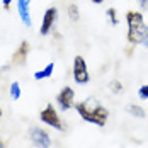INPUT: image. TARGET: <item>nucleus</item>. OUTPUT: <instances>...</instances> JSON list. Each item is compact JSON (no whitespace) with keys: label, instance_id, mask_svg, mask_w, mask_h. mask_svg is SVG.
<instances>
[{"label":"nucleus","instance_id":"obj_1","mask_svg":"<svg viewBox=\"0 0 148 148\" xmlns=\"http://www.w3.org/2000/svg\"><path fill=\"white\" fill-rule=\"evenodd\" d=\"M73 107L77 109V112L80 114V118L85 119L87 123L97 124L101 128L106 126L107 118H109V111L101 102H97L94 99H89V101H84V102H77Z\"/></svg>","mask_w":148,"mask_h":148},{"label":"nucleus","instance_id":"obj_2","mask_svg":"<svg viewBox=\"0 0 148 148\" xmlns=\"http://www.w3.org/2000/svg\"><path fill=\"white\" fill-rule=\"evenodd\" d=\"M126 22H128V43L136 46L141 41H145L147 26L143 21V14H140L136 10H128L126 12Z\"/></svg>","mask_w":148,"mask_h":148},{"label":"nucleus","instance_id":"obj_3","mask_svg":"<svg viewBox=\"0 0 148 148\" xmlns=\"http://www.w3.org/2000/svg\"><path fill=\"white\" fill-rule=\"evenodd\" d=\"M73 80L77 82V84H80V85L89 84V80H90L85 58L80 56V55H77V56L73 58Z\"/></svg>","mask_w":148,"mask_h":148},{"label":"nucleus","instance_id":"obj_4","mask_svg":"<svg viewBox=\"0 0 148 148\" xmlns=\"http://www.w3.org/2000/svg\"><path fill=\"white\" fill-rule=\"evenodd\" d=\"M39 119H41L43 123H46L48 126H53V128L58 130V131H63V130H65V126H63V123H61V119H60L56 109L53 107V104H48L45 109L39 112Z\"/></svg>","mask_w":148,"mask_h":148},{"label":"nucleus","instance_id":"obj_5","mask_svg":"<svg viewBox=\"0 0 148 148\" xmlns=\"http://www.w3.org/2000/svg\"><path fill=\"white\" fill-rule=\"evenodd\" d=\"M29 140L32 141V145L38 148H49L51 147V136L48 131H45L39 126H34L29 130Z\"/></svg>","mask_w":148,"mask_h":148},{"label":"nucleus","instance_id":"obj_6","mask_svg":"<svg viewBox=\"0 0 148 148\" xmlns=\"http://www.w3.org/2000/svg\"><path fill=\"white\" fill-rule=\"evenodd\" d=\"M56 102L58 106L63 109V111H68V109H72L75 106V90L72 87H63V89L58 92V95H56Z\"/></svg>","mask_w":148,"mask_h":148},{"label":"nucleus","instance_id":"obj_7","mask_svg":"<svg viewBox=\"0 0 148 148\" xmlns=\"http://www.w3.org/2000/svg\"><path fill=\"white\" fill-rule=\"evenodd\" d=\"M56 15H58V10H56V7H49V9H46L45 15H43V24H41V36H48L49 34V31L53 29V26H55V22H56Z\"/></svg>","mask_w":148,"mask_h":148},{"label":"nucleus","instance_id":"obj_8","mask_svg":"<svg viewBox=\"0 0 148 148\" xmlns=\"http://www.w3.org/2000/svg\"><path fill=\"white\" fill-rule=\"evenodd\" d=\"M29 49L31 46L27 41H22L19 48H17V51L14 53V56L10 60V63L12 65H26V61H27V55H29Z\"/></svg>","mask_w":148,"mask_h":148},{"label":"nucleus","instance_id":"obj_9","mask_svg":"<svg viewBox=\"0 0 148 148\" xmlns=\"http://www.w3.org/2000/svg\"><path fill=\"white\" fill-rule=\"evenodd\" d=\"M29 3H31V0H17V10H19L21 21L24 22V26H26V27H31V26H32Z\"/></svg>","mask_w":148,"mask_h":148},{"label":"nucleus","instance_id":"obj_10","mask_svg":"<svg viewBox=\"0 0 148 148\" xmlns=\"http://www.w3.org/2000/svg\"><path fill=\"white\" fill-rule=\"evenodd\" d=\"M53 70H55V63L51 61V63H48L43 70H39V72H36L34 73V78L36 80H45V78H49L51 75H53Z\"/></svg>","mask_w":148,"mask_h":148},{"label":"nucleus","instance_id":"obj_11","mask_svg":"<svg viewBox=\"0 0 148 148\" xmlns=\"http://www.w3.org/2000/svg\"><path fill=\"white\" fill-rule=\"evenodd\" d=\"M128 112L133 114L134 118H145V116H147L145 111H143V107H140V106H136V104H130V106H128Z\"/></svg>","mask_w":148,"mask_h":148},{"label":"nucleus","instance_id":"obj_12","mask_svg":"<svg viewBox=\"0 0 148 148\" xmlns=\"http://www.w3.org/2000/svg\"><path fill=\"white\" fill-rule=\"evenodd\" d=\"M66 12H68V17H70V19H72L73 22H77V21L80 19V12H78V7H77L75 3H70V5H68Z\"/></svg>","mask_w":148,"mask_h":148},{"label":"nucleus","instance_id":"obj_13","mask_svg":"<svg viewBox=\"0 0 148 148\" xmlns=\"http://www.w3.org/2000/svg\"><path fill=\"white\" fill-rule=\"evenodd\" d=\"M10 97L14 101H17L21 97V85H19V82H12V85H10Z\"/></svg>","mask_w":148,"mask_h":148},{"label":"nucleus","instance_id":"obj_14","mask_svg":"<svg viewBox=\"0 0 148 148\" xmlns=\"http://www.w3.org/2000/svg\"><path fill=\"white\" fill-rule=\"evenodd\" d=\"M107 17L111 19V24L112 26H118V17H116V9L114 7H111V9H107Z\"/></svg>","mask_w":148,"mask_h":148},{"label":"nucleus","instance_id":"obj_15","mask_svg":"<svg viewBox=\"0 0 148 148\" xmlns=\"http://www.w3.org/2000/svg\"><path fill=\"white\" fill-rule=\"evenodd\" d=\"M138 95H140V99H148V85H141L138 90Z\"/></svg>","mask_w":148,"mask_h":148},{"label":"nucleus","instance_id":"obj_16","mask_svg":"<svg viewBox=\"0 0 148 148\" xmlns=\"http://www.w3.org/2000/svg\"><path fill=\"white\" fill-rule=\"evenodd\" d=\"M121 90H123V85L119 84L118 80H114L112 82V92H121Z\"/></svg>","mask_w":148,"mask_h":148},{"label":"nucleus","instance_id":"obj_17","mask_svg":"<svg viewBox=\"0 0 148 148\" xmlns=\"http://www.w3.org/2000/svg\"><path fill=\"white\" fill-rule=\"evenodd\" d=\"M3 2V10H10V2L12 0H2Z\"/></svg>","mask_w":148,"mask_h":148},{"label":"nucleus","instance_id":"obj_18","mask_svg":"<svg viewBox=\"0 0 148 148\" xmlns=\"http://www.w3.org/2000/svg\"><path fill=\"white\" fill-rule=\"evenodd\" d=\"M138 3H140L143 9H147V7H148V0H138Z\"/></svg>","mask_w":148,"mask_h":148},{"label":"nucleus","instance_id":"obj_19","mask_svg":"<svg viewBox=\"0 0 148 148\" xmlns=\"http://www.w3.org/2000/svg\"><path fill=\"white\" fill-rule=\"evenodd\" d=\"M145 45L148 46V29H147V36H145Z\"/></svg>","mask_w":148,"mask_h":148},{"label":"nucleus","instance_id":"obj_20","mask_svg":"<svg viewBox=\"0 0 148 148\" xmlns=\"http://www.w3.org/2000/svg\"><path fill=\"white\" fill-rule=\"evenodd\" d=\"M90 2H94V3H102L104 0H90Z\"/></svg>","mask_w":148,"mask_h":148},{"label":"nucleus","instance_id":"obj_21","mask_svg":"<svg viewBox=\"0 0 148 148\" xmlns=\"http://www.w3.org/2000/svg\"><path fill=\"white\" fill-rule=\"evenodd\" d=\"M0 148H5V143L2 141V138H0Z\"/></svg>","mask_w":148,"mask_h":148},{"label":"nucleus","instance_id":"obj_22","mask_svg":"<svg viewBox=\"0 0 148 148\" xmlns=\"http://www.w3.org/2000/svg\"><path fill=\"white\" fill-rule=\"evenodd\" d=\"M0 119H2V107H0Z\"/></svg>","mask_w":148,"mask_h":148}]
</instances>
